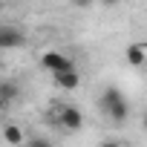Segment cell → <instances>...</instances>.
Wrapping results in <instances>:
<instances>
[{
    "label": "cell",
    "mask_w": 147,
    "mask_h": 147,
    "mask_svg": "<svg viewBox=\"0 0 147 147\" xmlns=\"http://www.w3.org/2000/svg\"><path fill=\"white\" fill-rule=\"evenodd\" d=\"M52 121L58 124V127H63V130H81L84 127V113L78 110V107H72V104H61L55 113H52Z\"/></svg>",
    "instance_id": "cell-2"
},
{
    "label": "cell",
    "mask_w": 147,
    "mask_h": 147,
    "mask_svg": "<svg viewBox=\"0 0 147 147\" xmlns=\"http://www.w3.org/2000/svg\"><path fill=\"white\" fill-rule=\"evenodd\" d=\"M52 81H55L58 90H66V92H72V90L81 87V75H78L75 66H72V69H63V72H52Z\"/></svg>",
    "instance_id": "cell-4"
},
{
    "label": "cell",
    "mask_w": 147,
    "mask_h": 147,
    "mask_svg": "<svg viewBox=\"0 0 147 147\" xmlns=\"http://www.w3.org/2000/svg\"><path fill=\"white\" fill-rule=\"evenodd\" d=\"M3 141L9 147H26V136L18 124H3Z\"/></svg>",
    "instance_id": "cell-7"
},
{
    "label": "cell",
    "mask_w": 147,
    "mask_h": 147,
    "mask_svg": "<svg viewBox=\"0 0 147 147\" xmlns=\"http://www.w3.org/2000/svg\"><path fill=\"white\" fill-rule=\"evenodd\" d=\"M3 3H6V0H3Z\"/></svg>",
    "instance_id": "cell-12"
},
{
    "label": "cell",
    "mask_w": 147,
    "mask_h": 147,
    "mask_svg": "<svg viewBox=\"0 0 147 147\" xmlns=\"http://www.w3.org/2000/svg\"><path fill=\"white\" fill-rule=\"evenodd\" d=\"M18 84H12V81H3L0 84V107H9L15 98H18Z\"/></svg>",
    "instance_id": "cell-8"
},
{
    "label": "cell",
    "mask_w": 147,
    "mask_h": 147,
    "mask_svg": "<svg viewBox=\"0 0 147 147\" xmlns=\"http://www.w3.org/2000/svg\"><path fill=\"white\" fill-rule=\"evenodd\" d=\"M40 66L49 69V72H63V69H72V66H75V61H72L69 55H63V52H58V49H46V52L40 55Z\"/></svg>",
    "instance_id": "cell-3"
},
{
    "label": "cell",
    "mask_w": 147,
    "mask_h": 147,
    "mask_svg": "<svg viewBox=\"0 0 147 147\" xmlns=\"http://www.w3.org/2000/svg\"><path fill=\"white\" fill-rule=\"evenodd\" d=\"M23 43H26V35L20 29H15V26H3V29H0V49H3V52L18 49Z\"/></svg>",
    "instance_id": "cell-5"
},
{
    "label": "cell",
    "mask_w": 147,
    "mask_h": 147,
    "mask_svg": "<svg viewBox=\"0 0 147 147\" xmlns=\"http://www.w3.org/2000/svg\"><path fill=\"white\" fill-rule=\"evenodd\" d=\"M95 3V0H72V6H75V9H90Z\"/></svg>",
    "instance_id": "cell-9"
},
{
    "label": "cell",
    "mask_w": 147,
    "mask_h": 147,
    "mask_svg": "<svg viewBox=\"0 0 147 147\" xmlns=\"http://www.w3.org/2000/svg\"><path fill=\"white\" fill-rule=\"evenodd\" d=\"M124 58L130 66H144L147 63V43H130L124 49Z\"/></svg>",
    "instance_id": "cell-6"
},
{
    "label": "cell",
    "mask_w": 147,
    "mask_h": 147,
    "mask_svg": "<svg viewBox=\"0 0 147 147\" xmlns=\"http://www.w3.org/2000/svg\"><path fill=\"white\" fill-rule=\"evenodd\" d=\"M98 3H101V6H104V9H115V6H118V3H121V0H98Z\"/></svg>",
    "instance_id": "cell-10"
},
{
    "label": "cell",
    "mask_w": 147,
    "mask_h": 147,
    "mask_svg": "<svg viewBox=\"0 0 147 147\" xmlns=\"http://www.w3.org/2000/svg\"><path fill=\"white\" fill-rule=\"evenodd\" d=\"M98 110H101L115 127H121V124L130 118V104H127L124 92L115 90V87H107V90L98 95Z\"/></svg>",
    "instance_id": "cell-1"
},
{
    "label": "cell",
    "mask_w": 147,
    "mask_h": 147,
    "mask_svg": "<svg viewBox=\"0 0 147 147\" xmlns=\"http://www.w3.org/2000/svg\"><path fill=\"white\" fill-rule=\"evenodd\" d=\"M141 127L147 130V110H144V115H141Z\"/></svg>",
    "instance_id": "cell-11"
}]
</instances>
